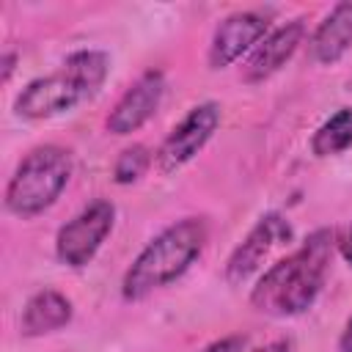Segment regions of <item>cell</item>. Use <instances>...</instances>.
Listing matches in <instances>:
<instances>
[{
	"label": "cell",
	"mask_w": 352,
	"mask_h": 352,
	"mask_svg": "<svg viewBox=\"0 0 352 352\" xmlns=\"http://www.w3.org/2000/svg\"><path fill=\"white\" fill-rule=\"evenodd\" d=\"M333 231H314L294 253L275 261L250 292V305L267 316H297L308 311L327 278Z\"/></svg>",
	"instance_id": "6da1fadb"
},
{
	"label": "cell",
	"mask_w": 352,
	"mask_h": 352,
	"mask_svg": "<svg viewBox=\"0 0 352 352\" xmlns=\"http://www.w3.org/2000/svg\"><path fill=\"white\" fill-rule=\"evenodd\" d=\"M206 239H209V228L204 217H184L168 226L165 231H160L124 272L121 280L124 300L138 302L170 286L204 253Z\"/></svg>",
	"instance_id": "7a4b0ae2"
},
{
	"label": "cell",
	"mask_w": 352,
	"mask_h": 352,
	"mask_svg": "<svg viewBox=\"0 0 352 352\" xmlns=\"http://www.w3.org/2000/svg\"><path fill=\"white\" fill-rule=\"evenodd\" d=\"M110 58L102 50H77L72 52L55 74L30 80L14 102L16 116L28 121H44L74 110L80 102L91 99L107 80Z\"/></svg>",
	"instance_id": "3957f363"
},
{
	"label": "cell",
	"mask_w": 352,
	"mask_h": 352,
	"mask_svg": "<svg viewBox=\"0 0 352 352\" xmlns=\"http://www.w3.org/2000/svg\"><path fill=\"white\" fill-rule=\"evenodd\" d=\"M72 179V154L60 146H38L22 157L6 187V209L16 217L47 212Z\"/></svg>",
	"instance_id": "277c9868"
},
{
	"label": "cell",
	"mask_w": 352,
	"mask_h": 352,
	"mask_svg": "<svg viewBox=\"0 0 352 352\" xmlns=\"http://www.w3.org/2000/svg\"><path fill=\"white\" fill-rule=\"evenodd\" d=\"M116 223V206L104 198L91 201L88 206H82L69 223H63L58 228L55 236V256L60 264L66 267H85L102 248V242L110 236Z\"/></svg>",
	"instance_id": "5b68a950"
},
{
	"label": "cell",
	"mask_w": 352,
	"mask_h": 352,
	"mask_svg": "<svg viewBox=\"0 0 352 352\" xmlns=\"http://www.w3.org/2000/svg\"><path fill=\"white\" fill-rule=\"evenodd\" d=\"M220 126V104L217 102H201L195 104L162 140L157 151V165L162 173H173L182 165H187L217 132Z\"/></svg>",
	"instance_id": "8992f818"
},
{
	"label": "cell",
	"mask_w": 352,
	"mask_h": 352,
	"mask_svg": "<svg viewBox=\"0 0 352 352\" xmlns=\"http://www.w3.org/2000/svg\"><path fill=\"white\" fill-rule=\"evenodd\" d=\"M292 239V226L278 214V212H267L258 217V223L248 231V236L234 248V253L228 256L226 264V280L239 286L245 283L261 264L264 258L272 253L275 245L289 242Z\"/></svg>",
	"instance_id": "52a82bcc"
},
{
	"label": "cell",
	"mask_w": 352,
	"mask_h": 352,
	"mask_svg": "<svg viewBox=\"0 0 352 352\" xmlns=\"http://www.w3.org/2000/svg\"><path fill=\"white\" fill-rule=\"evenodd\" d=\"M267 30H270V19L258 11H236L226 16L212 33L209 66L212 69L231 66L245 52H253V47L267 36Z\"/></svg>",
	"instance_id": "ba28073f"
},
{
	"label": "cell",
	"mask_w": 352,
	"mask_h": 352,
	"mask_svg": "<svg viewBox=\"0 0 352 352\" xmlns=\"http://www.w3.org/2000/svg\"><path fill=\"white\" fill-rule=\"evenodd\" d=\"M165 94V77L162 72H146L140 74L124 94L121 99L113 104L110 116H107V132L113 135H132L138 132L160 107Z\"/></svg>",
	"instance_id": "9c48e42d"
},
{
	"label": "cell",
	"mask_w": 352,
	"mask_h": 352,
	"mask_svg": "<svg viewBox=\"0 0 352 352\" xmlns=\"http://www.w3.org/2000/svg\"><path fill=\"white\" fill-rule=\"evenodd\" d=\"M305 36V25L302 19H292L275 30H270L248 55V60L242 63V80L245 82H264L267 77H272L275 72H280V66H286V60L297 52V47L302 44Z\"/></svg>",
	"instance_id": "30bf717a"
},
{
	"label": "cell",
	"mask_w": 352,
	"mask_h": 352,
	"mask_svg": "<svg viewBox=\"0 0 352 352\" xmlns=\"http://www.w3.org/2000/svg\"><path fill=\"white\" fill-rule=\"evenodd\" d=\"M349 47H352V0H344L336 3L330 14L316 25L308 50L316 63L333 66L346 55Z\"/></svg>",
	"instance_id": "8fae6325"
},
{
	"label": "cell",
	"mask_w": 352,
	"mask_h": 352,
	"mask_svg": "<svg viewBox=\"0 0 352 352\" xmlns=\"http://www.w3.org/2000/svg\"><path fill=\"white\" fill-rule=\"evenodd\" d=\"M72 300L66 294L55 289H41L25 302L19 316V333L28 338L55 333L72 322Z\"/></svg>",
	"instance_id": "7c38bea8"
},
{
	"label": "cell",
	"mask_w": 352,
	"mask_h": 352,
	"mask_svg": "<svg viewBox=\"0 0 352 352\" xmlns=\"http://www.w3.org/2000/svg\"><path fill=\"white\" fill-rule=\"evenodd\" d=\"M352 146V107L336 110L311 138V151L316 157H333Z\"/></svg>",
	"instance_id": "4fadbf2b"
},
{
	"label": "cell",
	"mask_w": 352,
	"mask_h": 352,
	"mask_svg": "<svg viewBox=\"0 0 352 352\" xmlns=\"http://www.w3.org/2000/svg\"><path fill=\"white\" fill-rule=\"evenodd\" d=\"M148 165H151V151L146 146L135 143L118 154V160L113 165V179H116V184H135L148 170Z\"/></svg>",
	"instance_id": "5bb4252c"
},
{
	"label": "cell",
	"mask_w": 352,
	"mask_h": 352,
	"mask_svg": "<svg viewBox=\"0 0 352 352\" xmlns=\"http://www.w3.org/2000/svg\"><path fill=\"white\" fill-rule=\"evenodd\" d=\"M245 346H248L245 336H223V338L206 344L201 352H245Z\"/></svg>",
	"instance_id": "9a60e30c"
},
{
	"label": "cell",
	"mask_w": 352,
	"mask_h": 352,
	"mask_svg": "<svg viewBox=\"0 0 352 352\" xmlns=\"http://www.w3.org/2000/svg\"><path fill=\"white\" fill-rule=\"evenodd\" d=\"M338 352H352V316L346 319L344 330H341V338H338Z\"/></svg>",
	"instance_id": "2e32d148"
},
{
	"label": "cell",
	"mask_w": 352,
	"mask_h": 352,
	"mask_svg": "<svg viewBox=\"0 0 352 352\" xmlns=\"http://www.w3.org/2000/svg\"><path fill=\"white\" fill-rule=\"evenodd\" d=\"M253 352H292V341L289 338H278V341H270V344H264V346H258Z\"/></svg>",
	"instance_id": "e0dca14e"
},
{
	"label": "cell",
	"mask_w": 352,
	"mask_h": 352,
	"mask_svg": "<svg viewBox=\"0 0 352 352\" xmlns=\"http://www.w3.org/2000/svg\"><path fill=\"white\" fill-rule=\"evenodd\" d=\"M338 248H341V256L352 264V226L346 228V234L341 236V242H338Z\"/></svg>",
	"instance_id": "ac0fdd59"
},
{
	"label": "cell",
	"mask_w": 352,
	"mask_h": 352,
	"mask_svg": "<svg viewBox=\"0 0 352 352\" xmlns=\"http://www.w3.org/2000/svg\"><path fill=\"white\" fill-rule=\"evenodd\" d=\"M14 63H16V55H14V52H6V55H3V80H6V82L11 80Z\"/></svg>",
	"instance_id": "d6986e66"
}]
</instances>
